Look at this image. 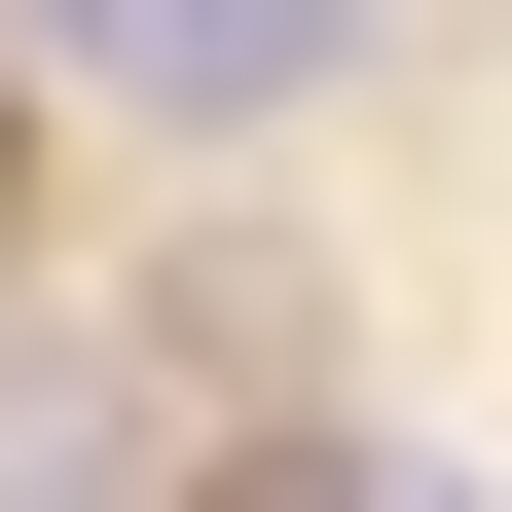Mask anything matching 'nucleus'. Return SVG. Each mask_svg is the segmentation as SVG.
<instances>
[{"label":"nucleus","instance_id":"nucleus-1","mask_svg":"<svg viewBox=\"0 0 512 512\" xmlns=\"http://www.w3.org/2000/svg\"><path fill=\"white\" fill-rule=\"evenodd\" d=\"M330 512H476V476H439V439H366V476H330Z\"/></svg>","mask_w":512,"mask_h":512},{"label":"nucleus","instance_id":"nucleus-2","mask_svg":"<svg viewBox=\"0 0 512 512\" xmlns=\"http://www.w3.org/2000/svg\"><path fill=\"white\" fill-rule=\"evenodd\" d=\"M0 220H37V110H0Z\"/></svg>","mask_w":512,"mask_h":512}]
</instances>
